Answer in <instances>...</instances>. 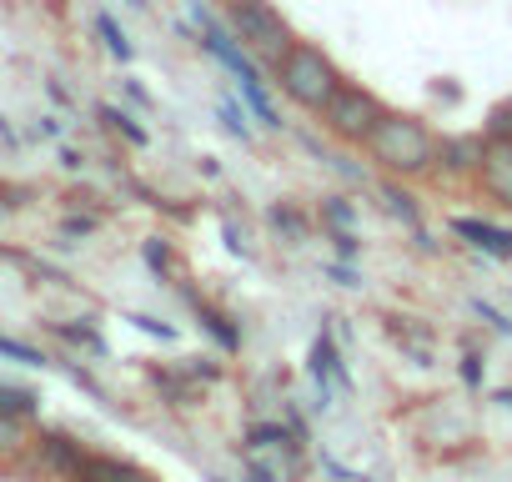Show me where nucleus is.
I'll return each instance as SVG.
<instances>
[{"label":"nucleus","instance_id":"nucleus-1","mask_svg":"<svg viewBox=\"0 0 512 482\" xmlns=\"http://www.w3.org/2000/svg\"><path fill=\"white\" fill-rule=\"evenodd\" d=\"M362 146L387 176H427L437 166V136L427 131V121L402 116V111H382V121L372 126Z\"/></svg>","mask_w":512,"mask_h":482},{"label":"nucleus","instance_id":"nucleus-2","mask_svg":"<svg viewBox=\"0 0 512 482\" xmlns=\"http://www.w3.org/2000/svg\"><path fill=\"white\" fill-rule=\"evenodd\" d=\"M277 86H282L287 101H297L302 111L322 116L327 101H332L337 86H342V71L332 66V56H327L322 46H312V41H292V51L277 61Z\"/></svg>","mask_w":512,"mask_h":482},{"label":"nucleus","instance_id":"nucleus-3","mask_svg":"<svg viewBox=\"0 0 512 482\" xmlns=\"http://www.w3.org/2000/svg\"><path fill=\"white\" fill-rule=\"evenodd\" d=\"M226 26H231V36L251 51V56H262V61H282L287 51H292V26H287V16L272 6V0H226Z\"/></svg>","mask_w":512,"mask_h":482},{"label":"nucleus","instance_id":"nucleus-4","mask_svg":"<svg viewBox=\"0 0 512 482\" xmlns=\"http://www.w3.org/2000/svg\"><path fill=\"white\" fill-rule=\"evenodd\" d=\"M382 101L372 96V91H362V86H337V96L327 101V111H322V126L337 136V141H352V146H362L367 136H372V126L382 121Z\"/></svg>","mask_w":512,"mask_h":482},{"label":"nucleus","instance_id":"nucleus-5","mask_svg":"<svg viewBox=\"0 0 512 482\" xmlns=\"http://www.w3.org/2000/svg\"><path fill=\"white\" fill-rule=\"evenodd\" d=\"M477 181H482V191H487L492 201L512 206V141H502V136H487V146H482V161H477Z\"/></svg>","mask_w":512,"mask_h":482},{"label":"nucleus","instance_id":"nucleus-6","mask_svg":"<svg viewBox=\"0 0 512 482\" xmlns=\"http://www.w3.org/2000/svg\"><path fill=\"white\" fill-rule=\"evenodd\" d=\"M452 236H462L467 247H477L497 262H512V231L507 226H492L482 216H452Z\"/></svg>","mask_w":512,"mask_h":482},{"label":"nucleus","instance_id":"nucleus-7","mask_svg":"<svg viewBox=\"0 0 512 482\" xmlns=\"http://www.w3.org/2000/svg\"><path fill=\"white\" fill-rule=\"evenodd\" d=\"M482 146H487V136H482V131H467V136H442V141H437V166H442L447 176H477Z\"/></svg>","mask_w":512,"mask_h":482},{"label":"nucleus","instance_id":"nucleus-8","mask_svg":"<svg viewBox=\"0 0 512 482\" xmlns=\"http://www.w3.org/2000/svg\"><path fill=\"white\" fill-rule=\"evenodd\" d=\"M382 201H387V211L397 216V221H407L412 231H417V241H422V247H432V241H427V231H422V206H417V196H407L402 186H382Z\"/></svg>","mask_w":512,"mask_h":482},{"label":"nucleus","instance_id":"nucleus-9","mask_svg":"<svg viewBox=\"0 0 512 482\" xmlns=\"http://www.w3.org/2000/svg\"><path fill=\"white\" fill-rule=\"evenodd\" d=\"M241 101L256 111V121H262L267 131H282V116H277V106H272V96H267L262 81H241Z\"/></svg>","mask_w":512,"mask_h":482},{"label":"nucleus","instance_id":"nucleus-10","mask_svg":"<svg viewBox=\"0 0 512 482\" xmlns=\"http://www.w3.org/2000/svg\"><path fill=\"white\" fill-rule=\"evenodd\" d=\"M96 31H101V41H106V51H111V56H116L121 66H126L131 56H136V46H131V36H126V31L116 26V16H106V11H101V16H96Z\"/></svg>","mask_w":512,"mask_h":482},{"label":"nucleus","instance_id":"nucleus-11","mask_svg":"<svg viewBox=\"0 0 512 482\" xmlns=\"http://www.w3.org/2000/svg\"><path fill=\"white\" fill-rule=\"evenodd\" d=\"M312 372H317V382H322V377H337V382L347 387V367L337 362V352H332V342H327V337L312 347Z\"/></svg>","mask_w":512,"mask_h":482},{"label":"nucleus","instance_id":"nucleus-12","mask_svg":"<svg viewBox=\"0 0 512 482\" xmlns=\"http://www.w3.org/2000/svg\"><path fill=\"white\" fill-rule=\"evenodd\" d=\"M101 121H106L111 131H121V136L131 141V146H146V131H141V126H136V121H131V116H126L121 106H101Z\"/></svg>","mask_w":512,"mask_h":482},{"label":"nucleus","instance_id":"nucleus-13","mask_svg":"<svg viewBox=\"0 0 512 482\" xmlns=\"http://www.w3.org/2000/svg\"><path fill=\"white\" fill-rule=\"evenodd\" d=\"M26 447V417L0 412V452H21Z\"/></svg>","mask_w":512,"mask_h":482},{"label":"nucleus","instance_id":"nucleus-14","mask_svg":"<svg viewBox=\"0 0 512 482\" xmlns=\"http://www.w3.org/2000/svg\"><path fill=\"white\" fill-rule=\"evenodd\" d=\"M36 392H26V387H0V412H16V417H31L36 412Z\"/></svg>","mask_w":512,"mask_h":482},{"label":"nucleus","instance_id":"nucleus-15","mask_svg":"<svg viewBox=\"0 0 512 482\" xmlns=\"http://www.w3.org/2000/svg\"><path fill=\"white\" fill-rule=\"evenodd\" d=\"M482 136H502V141H512V101H502V106H492V111H487Z\"/></svg>","mask_w":512,"mask_h":482},{"label":"nucleus","instance_id":"nucleus-16","mask_svg":"<svg viewBox=\"0 0 512 482\" xmlns=\"http://www.w3.org/2000/svg\"><path fill=\"white\" fill-rule=\"evenodd\" d=\"M0 357H11V362H21V367H46V357H41L36 347L16 342V337H0Z\"/></svg>","mask_w":512,"mask_h":482},{"label":"nucleus","instance_id":"nucleus-17","mask_svg":"<svg viewBox=\"0 0 512 482\" xmlns=\"http://www.w3.org/2000/svg\"><path fill=\"white\" fill-rule=\"evenodd\" d=\"M216 111H221V121H226V131H231V136L251 141V126H246V106H236V101H221Z\"/></svg>","mask_w":512,"mask_h":482},{"label":"nucleus","instance_id":"nucleus-18","mask_svg":"<svg viewBox=\"0 0 512 482\" xmlns=\"http://www.w3.org/2000/svg\"><path fill=\"white\" fill-rule=\"evenodd\" d=\"M196 312H201V322L216 332V342H221V347H241V332H236V327H226V317H216L211 307H196Z\"/></svg>","mask_w":512,"mask_h":482},{"label":"nucleus","instance_id":"nucleus-19","mask_svg":"<svg viewBox=\"0 0 512 482\" xmlns=\"http://www.w3.org/2000/svg\"><path fill=\"white\" fill-rule=\"evenodd\" d=\"M322 216H327V221H332L337 231H347V226L357 221V211H352L347 201H327V206H322Z\"/></svg>","mask_w":512,"mask_h":482},{"label":"nucleus","instance_id":"nucleus-20","mask_svg":"<svg viewBox=\"0 0 512 482\" xmlns=\"http://www.w3.org/2000/svg\"><path fill=\"white\" fill-rule=\"evenodd\" d=\"M472 312H477V317H482V322H487V327H492V332H502V337H512V322H507V317H502V312H492V307H487V302H472Z\"/></svg>","mask_w":512,"mask_h":482},{"label":"nucleus","instance_id":"nucleus-21","mask_svg":"<svg viewBox=\"0 0 512 482\" xmlns=\"http://www.w3.org/2000/svg\"><path fill=\"white\" fill-rule=\"evenodd\" d=\"M462 377H467V387H477L482 382V357H462Z\"/></svg>","mask_w":512,"mask_h":482},{"label":"nucleus","instance_id":"nucleus-22","mask_svg":"<svg viewBox=\"0 0 512 482\" xmlns=\"http://www.w3.org/2000/svg\"><path fill=\"white\" fill-rule=\"evenodd\" d=\"M36 131L51 141V136H61V121H56V116H41V126H36Z\"/></svg>","mask_w":512,"mask_h":482},{"label":"nucleus","instance_id":"nucleus-23","mask_svg":"<svg viewBox=\"0 0 512 482\" xmlns=\"http://www.w3.org/2000/svg\"><path fill=\"white\" fill-rule=\"evenodd\" d=\"M121 482H151V477H146V472H136V467H126V472H121Z\"/></svg>","mask_w":512,"mask_h":482},{"label":"nucleus","instance_id":"nucleus-24","mask_svg":"<svg viewBox=\"0 0 512 482\" xmlns=\"http://www.w3.org/2000/svg\"><path fill=\"white\" fill-rule=\"evenodd\" d=\"M211 482H226V477H211Z\"/></svg>","mask_w":512,"mask_h":482}]
</instances>
